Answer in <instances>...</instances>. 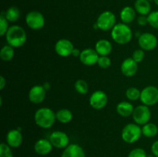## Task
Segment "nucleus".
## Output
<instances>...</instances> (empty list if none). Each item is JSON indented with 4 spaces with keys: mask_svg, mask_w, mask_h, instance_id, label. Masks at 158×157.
Here are the masks:
<instances>
[{
    "mask_svg": "<svg viewBox=\"0 0 158 157\" xmlns=\"http://www.w3.org/2000/svg\"><path fill=\"white\" fill-rule=\"evenodd\" d=\"M132 117L134 123L140 126H143L149 123L151 118V112L149 106L142 104L134 108Z\"/></svg>",
    "mask_w": 158,
    "mask_h": 157,
    "instance_id": "nucleus-7",
    "label": "nucleus"
},
{
    "mask_svg": "<svg viewBox=\"0 0 158 157\" xmlns=\"http://www.w3.org/2000/svg\"><path fill=\"white\" fill-rule=\"evenodd\" d=\"M154 3H155V4L158 6V0H154Z\"/></svg>",
    "mask_w": 158,
    "mask_h": 157,
    "instance_id": "nucleus-41",
    "label": "nucleus"
},
{
    "mask_svg": "<svg viewBox=\"0 0 158 157\" xmlns=\"http://www.w3.org/2000/svg\"><path fill=\"white\" fill-rule=\"evenodd\" d=\"M46 95V90L43 86L35 85L32 86L29 92V99L33 104H40L44 101Z\"/></svg>",
    "mask_w": 158,
    "mask_h": 157,
    "instance_id": "nucleus-13",
    "label": "nucleus"
},
{
    "mask_svg": "<svg viewBox=\"0 0 158 157\" xmlns=\"http://www.w3.org/2000/svg\"><path fill=\"white\" fill-rule=\"evenodd\" d=\"M8 45L13 48H19L26 43L27 35L25 29L18 25L10 26L6 34Z\"/></svg>",
    "mask_w": 158,
    "mask_h": 157,
    "instance_id": "nucleus-1",
    "label": "nucleus"
},
{
    "mask_svg": "<svg viewBox=\"0 0 158 157\" xmlns=\"http://www.w3.org/2000/svg\"><path fill=\"white\" fill-rule=\"evenodd\" d=\"M76 91L81 95H85L88 92V84L84 79H78L74 85Z\"/></svg>",
    "mask_w": 158,
    "mask_h": 157,
    "instance_id": "nucleus-28",
    "label": "nucleus"
},
{
    "mask_svg": "<svg viewBox=\"0 0 158 157\" xmlns=\"http://www.w3.org/2000/svg\"><path fill=\"white\" fill-rule=\"evenodd\" d=\"M97 65L101 69H108L111 66V59L109 56H100L97 61Z\"/></svg>",
    "mask_w": 158,
    "mask_h": 157,
    "instance_id": "nucleus-32",
    "label": "nucleus"
},
{
    "mask_svg": "<svg viewBox=\"0 0 158 157\" xmlns=\"http://www.w3.org/2000/svg\"><path fill=\"white\" fill-rule=\"evenodd\" d=\"M108 98L106 94L102 90H96L89 97V105L94 109H102L106 106Z\"/></svg>",
    "mask_w": 158,
    "mask_h": 157,
    "instance_id": "nucleus-11",
    "label": "nucleus"
},
{
    "mask_svg": "<svg viewBox=\"0 0 158 157\" xmlns=\"http://www.w3.org/2000/svg\"><path fill=\"white\" fill-rule=\"evenodd\" d=\"M147 157H155V155H154V154H149V155H148Z\"/></svg>",
    "mask_w": 158,
    "mask_h": 157,
    "instance_id": "nucleus-40",
    "label": "nucleus"
},
{
    "mask_svg": "<svg viewBox=\"0 0 158 157\" xmlns=\"http://www.w3.org/2000/svg\"><path fill=\"white\" fill-rule=\"evenodd\" d=\"M148 24L154 29H158V11H153L148 15Z\"/></svg>",
    "mask_w": 158,
    "mask_h": 157,
    "instance_id": "nucleus-30",
    "label": "nucleus"
},
{
    "mask_svg": "<svg viewBox=\"0 0 158 157\" xmlns=\"http://www.w3.org/2000/svg\"><path fill=\"white\" fill-rule=\"evenodd\" d=\"M134 9L140 15H148L151 12V3L148 0H136Z\"/></svg>",
    "mask_w": 158,
    "mask_h": 157,
    "instance_id": "nucleus-22",
    "label": "nucleus"
},
{
    "mask_svg": "<svg viewBox=\"0 0 158 157\" xmlns=\"http://www.w3.org/2000/svg\"><path fill=\"white\" fill-rule=\"evenodd\" d=\"M52 143H50L49 139H40L35 142L34 145V150L38 155H46L51 152L52 150Z\"/></svg>",
    "mask_w": 158,
    "mask_h": 157,
    "instance_id": "nucleus-17",
    "label": "nucleus"
},
{
    "mask_svg": "<svg viewBox=\"0 0 158 157\" xmlns=\"http://www.w3.org/2000/svg\"><path fill=\"white\" fill-rule=\"evenodd\" d=\"M142 135L141 127L137 123H129L126 125L121 132L122 139L128 144H133L137 142Z\"/></svg>",
    "mask_w": 158,
    "mask_h": 157,
    "instance_id": "nucleus-4",
    "label": "nucleus"
},
{
    "mask_svg": "<svg viewBox=\"0 0 158 157\" xmlns=\"http://www.w3.org/2000/svg\"><path fill=\"white\" fill-rule=\"evenodd\" d=\"M100 55L97 52L95 49H93L91 48H87V49H83L81 51V53L80 55V60L83 65L87 66H94V65L97 64V61Z\"/></svg>",
    "mask_w": 158,
    "mask_h": 157,
    "instance_id": "nucleus-14",
    "label": "nucleus"
},
{
    "mask_svg": "<svg viewBox=\"0 0 158 157\" xmlns=\"http://www.w3.org/2000/svg\"><path fill=\"white\" fill-rule=\"evenodd\" d=\"M80 53H81V52L80 51V49L74 48L73 51V52H72V55L73 56H75V57H80Z\"/></svg>",
    "mask_w": 158,
    "mask_h": 157,
    "instance_id": "nucleus-38",
    "label": "nucleus"
},
{
    "mask_svg": "<svg viewBox=\"0 0 158 157\" xmlns=\"http://www.w3.org/2000/svg\"><path fill=\"white\" fill-rule=\"evenodd\" d=\"M2 13L5 15L6 19L9 22H16L20 17L19 9L17 7H15V6L9 7L6 12H2Z\"/></svg>",
    "mask_w": 158,
    "mask_h": 157,
    "instance_id": "nucleus-25",
    "label": "nucleus"
},
{
    "mask_svg": "<svg viewBox=\"0 0 158 157\" xmlns=\"http://www.w3.org/2000/svg\"><path fill=\"white\" fill-rule=\"evenodd\" d=\"M134 110V106L127 101L120 102L117 106V113L122 117H129L130 115H132Z\"/></svg>",
    "mask_w": 158,
    "mask_h": 157,
    "instance_id": "nucleus-21",
    "label": "nucleus"
},
{
    "mask_svg": "<svg viewBox=\"0 0 158 157\" xmlns=\"http://www.w3.org/2000/svg\"><path fill=\"white\" fill-rule=\"evenodd\" d=\"M43 87H44V89H46V91H48V90H49V89L51 88L50 83H47V82H46V83H45L44 84H43Z\"/></svg>",
    "mask_w": 158,
    "mask_h": 157,
    "instance_id": "nucleus-39",
    "label": "nucleus"
},
{
    "mask_svg": "<svg viewBox=\"0 0 158 157\" xmlns=\"http://www.w3.org/2000/svg\"><path fill=\"white\" fill-rule=\"evenodd\" d=\"M117 22L116 15L110 11H104L100 14L97 20L98 29L102 31L112 30Z\"/></svg>",
    "mask_w": 158,
    "mask_h": 157,
    "instance_id": "nucleus-5",
    "label": "nucleus"
},
{
    "mask_svg": "<svg viewBox=\"0 0 158 157\" xmlns=\"http://www.w3.org/2000/svg\"><path fill=\"white\" fill-rule=\"evenodd\" d=\"M26 25L32 30H40L45 26V18L41 12L38 11H31L26 16Z\"/></svg>",
    "mask_w": 158,
    "mask_h": 157,
    "instance_id": "nucleus-8",
    "label": "nucleus"
},
{
    "mask_svg": "<svg viewBox=\"0 0 158 157\" xmlns=\"http://www.w3.org/2000/svg\"><path fill=\"white\" fill-rule=\"evenodd\" d=\"M111 37L117 44L126 45L132 39L133 32L127 24L117 23L111 30Z\"/></svg>",
    "mask_w": 158,
    "mask_h": 157,
    "instance_id": "nucleus-3",
    "label": "nucleus"
},
{
    "mask_svg": "<svg viewBox=\"0 0 158 157\" xmlns=\"http://www.w3.org/2000/svg\"><path fill=\"white\" fill-rule=\"evenodd\" d=\"M0 157H13L12 148L7 143H2L0 144Z\"/></svg>",
    "mask_w": 158,
    "mask_h": 157,
    "instance_id": "nucleus-29",
    "label": "nucleus"
},
{
    "mask_svg": "<svg viewBox=\"0 0 158 157\" xmlns=\"http://www.w3.org/2000/svg\"><path fill=\"white\" fill-rule=\"evenodd\" d=\"M34 120L39 127L49 129L54 125L56 120V116L54 111L50 108L42 107L37 109L35 112Z\"/></svg>",
    "mask_w": 158,
    "mask_h": 157,
    "instance_id": "nucleus-2",
    "label": "nucleus"
},
{
    "mask_svg": "<svg viewBox=\"0 0 158 157\" xmlns=\"http://www.w3.org/2000/svg\"><path fill=\"white\" fill-rule=\"evenodd\" d=\"M6 78H4V76L1 75V76H0V89L2 90V89L6 87Z\"/></svg>",
    "mask_w": 158,
    "mask_h": 157,
    "instance_id": "nucleus-37",
    "label": "nucleus"
},
{
    "mask_svg": "<svg viewBox=\"0 0 158 157\" xmlns=\"http://www.w3.org/2000/svg\"><path fill=\"white\" fill-rule=\"evenodd\" d=\"M140 100L142 104L148 106L157 104L158 103V88L154 86H146L142 89Z\"/></svg>",
    "mask_w": 158,
    "mask_h": 157,
    "instance_id": "nucleus-6",
    "label": "nucleus"
},
{
    "mask_svg": "<svg viewBox=\"0 0 158 157\" xmlns=\"http://www.w3.org/2000/svg\"><path fill=\"white\" fill-rule=\"evenodd\" d=\"M9 28V21L6 19L5 15L2 13L0 15V35H1V36L6 35Z\"/></svg>",
    "mask_w": 158,
    "mask_h": 157,
    "instance_id": "nucleus-31",
    "label": "nucleus"
},
{
    "mask_svg": "<svg viewBox=\"0 0 158 157\" xmlns=\"http://www.w3.org/2000/svg\"><path fill=\"white\" fill-rule=\"evenodd\" d=\"M145 57V53L144 50H143L142 49H136L134 52H133V55L131 58L134 60L135 62H137V63L141 62L143 59H144Z\"/></svg>",
    "mask_w": 158,
    "mask_h": 157,
    "instance_id": "nucleus-34",
    "label": "nucleus"
},
{
    "mask_svg": "<svg viewBox=\"0 0 158 157\" xmlns=\"http://www.w3.org/2000/svg\"><path fill=\"white\" fill-rule=\"evenodd\" d=\"M60 157H86V153L82 146L77 143H73L64 149Z\"/></svg>",
    "mask_w": 158,
    "mask_h": 157,
    "instance_id": "nucleus-18",
    "label": "nucleus"
},
{
    "mask_svg": "<svg viewBox=\"0 0 158 157\" xmlns=\"http://www.w3.org/2000/svg\"><path fill=\"white\" fill-rule=\"evenodd\" d=\"M74 49L72 42L66 38L59 39L55 44V51L60 56L68 57L72 55V52Z\"/></svg>",
    "mask_w": 158,
    "mask_h": 157,
    "instance_id": "nucleus-12",
    "label": "nucleus"
},
{
    "mask_svg": "<svg viewBox=\"0 0 158 157\" xmlns=\"http://www.w3.org/2000/svg\"><path fill=\"white\" fill-rule=\"evenodd\" d=\"M138 69V63L132 58H127L123 61L120 66L122 74L127 77H132L136 75Z\"/></svg>",
    "mask_w": 158,
    "mask_h": 157,
    "instance_id": "nucleus-16",
    "label": "nucleus"
},
{
    "mask_svg": "<svg viewBox=\"0 0 158 157\" xmlns=\"http://www.w3.org/2000/svg\"><path fill=\"white\" fill-rule=\"evenodd\" d=\"M142 134L147 138H153L158 133V127L153 123H148L142 126Z\"/></svg>",
    "mask_w": 158,
    "mask_h": 157,
    "instance_id": "nucleus-24",
    "label": "nucleus"
},
{
    "mask_svg": "<svg viewBox=\"0 0 158 157\" xmlns=\"http://www.w3.org/2000/svg\"><path fill=\"white\" fill-rule=\"evenodd\" d=\"M148 1H149V2H151V1H154V0H148Z\"/></svg>",
    "mask_w": 158,
    "mask_h": 157,
    "instance_id": "nucleus-42",
    "label": "nucleus"
},
{
    "mask_svg": "<svg viewBox=\"0 0 158 157\" xmlns=\"http://www.w3.org/2000/svg\"><path fill=\"white\" fill-rule=\"evenodd\" d=\"M15 51L14 48L9 45H6L3 46L0 51V58L4 62H9L13 58Z\"/></svg>",
    "mask_w": 158,
    "mask_h": 157,
    "instance_id": "nucleus-26",
    "label": "nucleus"
},
{
    "mask_svg": "<svg viewBox=\"0 0 158 157\" xmlns=\"http://www.w3.org/2000/svg\"><path fill=\"white\" fill-rule=\"evenodd\" d=\"M141 91L136 87H130L126 91V96L131 101H136L140 99Z\"/></svg>",
    "mask_w": 158,
    "mask_h": 157,
    "instance_id": "nucleus-27",
    "label": "nucleus"
},
{
    "mask_svg": "<svg viewBox=\"0 0 158 157\" xmlns=\"http://www.w3.org/2000/svg\"><path fill=\"white\" fill-rule=\"evenodd\" d=\"M49 141L56 149H66L69 145V138L63 131H54L49 135Z\"/></svg>",
    "mask_w": 158,
    "mask_h": 157,
    "instance_id": "nucleus-10",
    "label": "nucleus"
},
{
    "mask_svg": "<svg viewBox=\"0 0 158 157\" xmlns=\"http://www.w3.org/2000/svg\"><path fill=\"white\" fill-rule=\"evenodd\" d=\"M137 24L140 26H144L147 24H148V15H140L138 16L137 18Z\"/></svg>",
    "mask_w": 158,
    "mask_h": 157,
    "instance_id": "nucleus-35",
    "label": "nucleus"
},
{
    "mask_svg": "<svg viewBox=\"0 0 158 157\" xmlns=\"http://www.w3.org/2000/svg\"><path fill=\"white\" fill-rule=\"evenodd\" d=\"M95 50L100 56H108L112 52V44L107 39H100L96 43Z\"/></svg>",
    "mask_w": 158,
    "mask_h": 157,
    "instance_id": "nucleus-19",
    "label": "nucleus"
},
{
    "mask_svg": "<svg viewBox=\"0 0 158 157\" xmlns=\"http://www.w3.org/2000/svg\"><path fill=\"white\" fill-rule=\"evenodd\" d=\"M136 10L134 8L131 6H126L121 10L120 14V19L122 22L125 24H129L134 21L136 18Z\"/></svg>",
    "mask_w": 158,
    "mask_h": 157,
    "instance_id": "nucleus-20",
    "label": "nucleus"
},
{
    "mask_svg": "<svg viewBox=\"0 0 158 157\" xmlns=\"http://www.w3.org/2000/svg\"><path fill=\"white\" fill-rule=\"evenodd\" d=\"M148 153L142 148H135L132 149L128 154L127 157H147Z\"/></svg>",
    "mask_w": 158,
    "mask_h": 157,
    "instance_id": "nucleus-33",
    "label": "nucleus"
},
{
    "mask_svg": "<svg viewBox=\"0 0 158 157\" xmlns=\"http://www.w3.org/2000/svg\"><path fill=\"white\" fill-rule=\"evenodd\" d=\"M23 141L21 129H11L6 135V143L12 149L19 148Z\"/></svg>",
    "mask_w": 158,
    "mask_h": 157,
    "instance_id": "nucleus-15",
    "label": "nucleus"
},
{
    "mask_svg": "<svg viewBox=\"0 0 158 157\" xmlns=\"http://www.w3.org/2000/svg\"><path fill=\"white\" fill-rule=\"evenodd\" d=\"M56 120H58L60 123H63V124H66V123L71 122L73 115L69 109H61L57 111L56 113Z\"/></svg>",
    "mask_w": 158,
    "mask_h": 157,
    "instance_id": "nucleus-23",
    "label": "nucleus"
},
{
    "mask_svg": "<svg viewBox=\"0 0 158 157\" xmlns=\"http://www.w3.org/2000/svg\"><path fill=\"white\" fill-rule=\"evenodd\" d=\"M151 152L152 154L155 155V157H158V140L154 142L151 146Z\"/></svg>",
    "mask_w": 158,
    "mask_h": 157,
    "instance_id": "nucleus-36",
    "label": "nucleus"
},
{
    "mask_svg": "<svg viewBox=\"0 0 158 157\" xmlns=\"http://www.w3.org/2000/svg\"><path fill=\"white\" fill-rule=\"evenodd\" d=\"M158 39L154 34L151 32L142 33L138 38V45L144 51L154 50L157 46Z\"/></svg>",
    "mask_w": 158,
    "mask_h": 157,
    "instance_id": "nucleus-9",
    "label": "nucleus"
}]
</instances>
